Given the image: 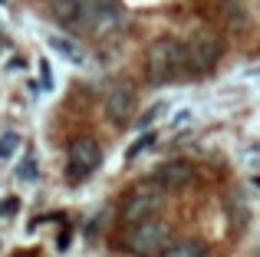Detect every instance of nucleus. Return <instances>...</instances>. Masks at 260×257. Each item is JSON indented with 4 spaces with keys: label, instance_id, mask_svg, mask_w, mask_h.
Returning <instances> with one entry per match:
<instances>
[{
    "label": "nucleus",
    "instance_id": "0eeeda50",
    "mask_svg": "<svg viewBox=\"0 0 260 257\" xmlns=\"http://www.w3.org/2000/svg\"><path fill=\"white\" fill-rule=\"evenodd\" d=\"M132 112H135V86L128 79H119V83H112L106 96V119L122 128L132 122Z\"/></svg>",
    "mask_w": 260,
    "mask_h": 257
},
{
    "label": "nucleus",
    "instance_id": "aec40b11",
    "mask_svg": "<svg viewBox=\"0 0 260 257\" xmlns=\"http://www.w3.org/2000/svg\"><path fill=\"white\" fill-rule=\"evenodd\" d=\"M254 185H257V188H260V175H257V178H254Z\"/></svg>",
    "mask_w": 260,
    "mask_h": 257
},
{
    "label": "nucleus",
    "instance_id": "6e6552de",
    "mask_svg": "<svg viewBox=\"0 0 260 257\" xmlns=\"http://www.w3.org/2000/svg\"><path fill=\"white\" fill-rule=\"evenodd\" d=\"M152 181L158 191H175V188H184L194 181V165L188 158H172V162H161L158 168L152 172Z\"/></svg>",
    "mask_w": 260,
    "mask_h": 257
},
{
    "label": "nucleus",
    "instance_id": "ddd939ff",
    "mask_svg": "<svg viewBox=\"0 0 260 257\" xmlns=\"http://www.w3.org/2000/svg\"><path fill=\"white\" fill-rule=\"evenodd\" d=\"M244 23H247V17H244L241 0H228V26H231L234 33H241V30H244Z\"/></svg>",
    "mask_w": 260,
    "mask_h": 257
},
{
    "label": "nucleus",
    "instance_id": "a211bd4d",
    "mask_svg": "<svg viewBox=\"0 0 260 257\" xmlns=\"http://www.w3.org/2000/svg\"><path fill=\"white\" fill-rule=\"evenodd\" d=\"M17 208H20L17 198H4V201H0V214H7V218H10V214H17Z\"/></svg>",
    "mask_w": 260,
    "mask_h": 257
},
{
    "label": "nucleus",
    "instance_id": "2eb2a0df",
    "mask_svg": "<svg viewBox=\"0 0 260 257\" xmlns=\"http://www.w3.org/2000/svg\"><path fill=\"white\" fill-rule=\"evenodd\" d=\"M17 145H20V135H17V132L0 135V158H10V155L17 152Z\"/></svg>",
    "mask_w": 260,
    "mask_h": 257
},
{
    "label": "nucleus",
    "instance_id": "9b49d317",
    "mask_svg": "<svg viewBox=\"0 0 260 257\" xmlns=\"http://www.w3.org/2000/svg\"><path fill=\"white\" fill-rule=\"evenodd\" d=\"M50 17L56 20L59 26H66L70 33H79V26H76V4H73V0H53L50 4Z\"/></svg>",
    "mask_w": 260,
    "mask_h": 257
},
{
    "label": "nucleus",
    "instance_id": "f257e3e1",
    "mask_svg": "<svg viewBox=\"0 0 260 257\" xmlns=\"http://www.w3.org/2000/svg\"><path fill=\"white\" fill-rule=\"evenodd\" d=\"M184 73V46L178 37H161L145 50V79L152 86H165Z\"/></svg>",
    "mask_w": 260,
    "mask_h": 257
},
{
    "label": "nucleus",
    "instance_id": "4468645a",
    "mask_svg": "<svg viewBox=\"0 0 260 257\" xmlns=\"http://www.w3.org/2000/svg\"><path fill=\"white\" fill-rule=\"evenodd\" d=\"M17 178H20V181H37V158H33V155H26V158L20 162Z\"/></svg>",
    "mask_w": 260,
    "mask_h": 257
},
{
    "label": "nucleus",
    "instance_id": "f3484780",
    "mask_svg": "<svg viewBox=\"0 0 260 257\" xmlns=\"http://www.w3.org/2000/svg\"><path fill=\"white\" fill-rule=\"evenodd\" d=\"M40 89H53V70H50V63H40Z\"/></svg>",
    "mask_w": 260,
    "mask_h": 257
},
{
    "label": "nucleus",
    "instance_id": "f03ea898",
    "mask_svg": "<svg viewBox=\"0 0 260 257\" xmlns=\"http://www.w3.org/2000/svg\"><path fill=\"white\" fill-rule=\"evenodd\" d=\"M122 251L135 254V257H158L172 244V228L168 221L161 218H148V221H139V224H128L122 231Z\"/></svg>",
    "mask_w": 260,
    "mask_h": 257
},
{
    "label": "nucleus",
    "instance_id": "39448f33",
    "mask_svg": "<svg viewBox=\"0 0 260 257\" xmlns=\"http://www.w3.org/2000/svg\"><path fill=\"white\" fill-rule=\"evenodd\" d=\"M161 205H165V191L152 185V181H142L128 191V198L122 201V224H139V221H148V218H158Z\"/></svg>",
    "mask_w": 260,
    "mask_h": 257
},
{
    "label": "nucleus",
    "instance_id": "1a4fd4ad",
    "mask_svg": "<svg viewBox=\"0 0 260 257\" xmlns=\"http://www.w3.org/2000/svg\"><path fill=\"white\" fill-rule=\"evenodd\" d=\"M158 257H208V241H201V238H178Z\"/></svg>",
    "mask_w": 260,
    "mask_h": 257
},
{
    "label": "nucleus",
    "instance_id": "f8f14e48",
    "mask_svg": "<svg viewBox=\"0 0 260 257\" xmlns=\"http://www.w3.org/2000/svg\"><path fill=\"white\" fill-rule=\"evenodd\" d=\"M155 139H158V135H155V132H142V135H139V139H135V142H132V145H128V148H125V162H132V158H139V155H142V152H145V148H152V145H155Z\"/></svg>",
    "mask_w": 260,
    "mask_h": 257
},
{
    "label": "nucleus",
    "instance_id": "9d476101",
    "mask_svg": "<svg viewBox=\"0 0 260 257\" xmlns=\"http://www.w3.org/2000/svg\"><path fill=\"white\" fill-rule=\"evenodd\" d=\"M46 46H50V50H56L59 56H66L70 63H86L83 46L73 43V40H66V37H56V33H50V37H46Z\"/></svg>",
    "mask_w": 260,
    "mask_h": 257
},
{
    "label": "nucleus",
    "instance_id": "6ab92c4d",
    "mask_svg": "<svg viewBox=\"0 0 260 257\" xmlns=\"http://www.w3.org/2000/svg\"><path fill=\"white\" fill-rule=\"evenodd\" d=\"M13 257H37V254H33V251H17Z\"/></svg>",
    "mask_w": 260,
    "mask_h": 257
},
{
    "label": "nucleus",
    "instance_id": "7ed1b4c3",
    "mask_svg": "<svg viewBox=\"0 0 260 257\" xmlns=\"http://www.w3.org/2000/svg\"><path fill=\"white\" fill-rule=\"evenodd\" d=\"M184 73L188 76H208L224 56V40L217 30H194L184 40Z\"/></svg>",
    "mask_w": 260,
    "mask_h": 257
},
{
    "label": "nucleus",
    "instance_id": "423d86ee",
    "mask_svg": "<svg viewBox=\"0 0 260 257\" xmlns=\"http://www.w3.org/2000/svg\"><path fill=\"white\" fill-rule=\"evenodd\" d=\"M79 33H106L119 23V0H73Z\"/></svg>",
    "mask_w": 260,
    "mask_h": 257
},
{
    "label": "nucleus",
    "instance_id": "20e7f679",
    "mask_svg": "<svg viewBox=\"0 0 260 257\" xmlns=\"http://www.w3.org/2000/svg\"><path fill=\"white\" fill-rule=\"evenodd\" d=\"M102 165V145L92 135H76L66 148V181L79 185Z\"/></svg>",
    "mask_w": 260,
    "mask_h": 257
},
{
    "label": "nucleus",
    "instance_id": "dca6fc26",
    "mask_svg": "<svg viewBox=\"0 0 260 257\" xmlns=\"http://www.w3.org/2000/svg\"><path fill=\"white\" fill-rule=\"evenodd\" d=\"M161 112H165V103H158V106H152V109H145V116L139 119V128H145V125H152L155 119L161 116Z\"/></svg>",
    "mask_w": 260,
    "mask_h": 257
}]
</instances>
